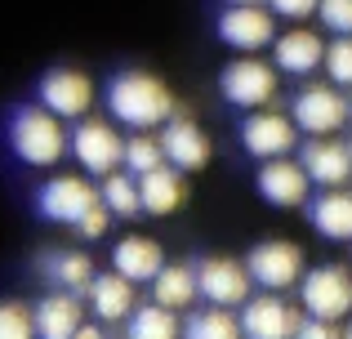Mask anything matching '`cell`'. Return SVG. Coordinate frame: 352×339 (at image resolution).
<instances>
[{"label":"cell","mask_w":352,"mask_h":339,"mask_svg":"<svg viewBox=\"0 0 352 339\" xmlns=\"http://www.w3.org/2000/svg\"><path fill=\"white\" fill-rule=\"evenodd\" d=\"M107 107H112V116L120 125H129V130H161L179 112L170 85L161 76H152V72H120L112 85H107Z\"/></svg>","instance_id":"6da1fadb"},{"label":"cell","mask_w":352,"mask_h":339,"mask_svg":"<svg viewBox=\"0 0 352 339\" xmlns=\"http://www.w3.org/2000/svg\"><path fill=\"white\" fill-rule=\"evenodd\" d=\"M9 148H14V157L23 166L50 170L72 152V134L63 130V116L50 112L45 103L41 107H18L14 125H9Z\"/></svg>","instance_id":"7a4b0ae2"},{"label":"cell","mask_w":352,"mask_h":339,"mask_svg":"<svg viewBox=\"0 0 352 339\" xmlns=\"http://www.w3.org/2000/svg\"><path fill=\"white\" fill-rule=\"evenodd\" d=\"M299 304L308 317H326V322H348L352 317V272L339 263H317L303 268L299 277Z\"/></svg>","instance_id":"3957f363"},{"label":"cell","mask_w":352,"mask_h":339,"mask_svg":"<svg viewBox=\"0 0 352 339\" xmlns=\"http://www.w3.org/2000/svg\"><path fill=\"white\" fill-rule=\"evenodd\" d=\"M276 94H281V67L276 63H263L258 54H241L223 67V98L232 107L254 112V107L276 103Z\"/></svg>","instance_id":"277c9868"},{"label":"cell","mask_w":352,"mask_h":339,"mask_svg":"<svg viewBox=\"0 0 352 339\" xmlns=\"http://www.w3.org/2000/svg\"><path fill=\"white\" fill-rule=\"evenodd\" d=\"M290 116L299 125V134H339L344 121L352 116V103L344 98V85H308L294 94Z\"/></svg>","instance_id":"5b68a950"},{"label":"cell","mask_w":352,"mask_h":339,"mask_svg":"<svg viewBox=\"0 0 352 339\" xmlns=\"http://www.w3.org/2000/svg\"><path fill=\"white\" fill-rule=\"evenodd\" d=\"M72 157H76V166L85 170V174L107 179L112 170L125 166V139H120V134H116L107 121L85 116V121L72 130Z\"/></svg>","instance_id":"8992f818"},{"label":"cell","mask_w":352,"mask_h":339,"mask_svg":"<svg viewBox=\"0 0 352 339\" xmlns=\"http://www.w3.org/2000/svg\"><path fill=\"white\" fill-rule=\"evenodd\" d=\"M241 143H245V152L258 157V161L290 157L294 143H299V125H294V116H285V112L254 107V112L241 121Z\"/></svg>","instance_id":"52a82bcc"},{"label":"cell","mask_w":352,"mask_h":339,"mask_svg":"<svg viewBox=\"0 0 352 339\" xmlns=\"http://www.w3.org/2000/svg\"><path fill=\"white\" fill-rule=\"evenodd\" d=\"M245 268H250V277H254V286H263V290H290V286H299V277H303V245H294V241H258L254 250L245 254Z\"/></svg>","instance_id":"ba28073f"},{"label":"cell","mask_w":352,"mask_h":339,"mask_svg":"<svg viewBox=\"0 0 352 339\" xmlns=\"http://www.w3.org/2000/svg\"><path fill=\"white\" fill-rule=\"evenodd\" d=\"M219 41L232 45L236 54H258L276 41V14L272 5H228L219 18Z\"/></svg>","instance_id":"9c48e42d"},{"label":"cell","mask_w":352,"mask_h":339,"mask_svg":"<svg viewBox=\"0 0 352 339\" xmlns=\"http://www.w3.org/2000/svg\"><path fill=\"white\" fill-rule=\"evenodd\" d=\"M98 201H103V192H98L89 179H76V174H58V179H50V183L41 188L36 206H41V215H45V219L76 228L80 219H85L89 210L98 206Z\"/></svg>","instance_id":"30bf717a"},{"label":"cell","mask_w":352,"mask_h":339,"mask_svg":"<svg viewBox=\"0 0 352 339\" xmlns=\"http://www.w3.org/2000/svg\"><path fill=\"white\" fill-rule=\"evenodd\" d=\"M197 286H201V299L206 304H223V308H241L250 299V277L245 263L228 259V254H210V259L197 263Z\"/></svg>","instance_id":"8fae6325"},{"label":"cell","mask_w":352,"mask_h":339,"mask_svg":"<svg viewBox=\"0 0 352 339\" xmlns=\"http://www.w3.org/2000/svg\"><path fill=\"white\" fill-rule=\"evenodd\" d=\"M161 143H165V161H170V166H179L183 174L206 170L210 157H214V143H210V134L201 130L192 116H179V112H174L170 121L161 125Z\"/></svg>","instance_id":"7c38bea8"},{"label":"cell","mask_w":352,"mask_h":339,"mask_svg":"<svg viewBox=\"0 0 352 339\" xmlns=\"http://www.w3.org/2000/svg\"><path fill=\"white\" fill-rule=\"evenodd\" d=\"M41 103L50 107V112H58L63 121L89 116V107H94V80L76 67H54V72H45V80H41Z\"/></svg>","instance_id":"4fadbf2b"},{"label":"cell","mask_w":352,"mask_h":339,"mask_svg":"<svg viewBox=\"0 0 352 339\" xmlns=\"http://www.w3.org/2000/svg\"><path fill=\"white\" fill-rule=\"evenodd\" d=\"M299 326V313L281 299V290H263V295H250L241 304V335L250 339H285Z\"/></svg>","instance_id":"5bb4252c"},{"label":"cell","mask_w":352,"mask_h":339,"mask_svg":"<svg viewBox=\"0 0 352 339\" xmlns=\"http://www.w3.org/2000/svg\"><path fill=\"white\" fill-rule=\"evenodd\" d=\"M254 183H258V197H263L267 206H276V210L303 206V201H308V188H312L303 161H294V157H272V161H263V170H258Z\"/></svg>","instance_id":"9a60e30c"},{"label":"cell","mask_w":352,"mask_h":339,"mask_svg":"<svg viewBox=\"0 0 352 339\" xmlns=\"http://www.w3.org/2000/svg\"><path fill=\"white\" fill-rule=\"evenodd\" d=\"M303 170L317 188H348L352 183V148L330 134H312V143H303Z\"/></svg>","instance_id":"2e32d148"},{"label":"cell","mask_w":352,"mask_h":339,"mask_svg":"<svg viewBox=\"0 0 352 339\" xmlns=\"http://www.w3.org/2000/svg\"><path fill=\"white\" fill-rule=\"evenodd\" d=\"M272 63L290 76H312L317 67H326V41L308 27H290L272 41Z\"/></svg>","instance_id":"e0dca14e"},{"label":"cell","mask_w":352,"mask_h":339,"mask_svg":"<svg viewBox=\"0 0 352 339\" xmlns=\"http://www.w3.org/2000/svg\"><path fill=\"white\" fill-rule=\"evenodd\" d=\"M138 192H143V215L152 219H165L188 201V183H183V170L179 166H156L147 174H138Z\"/></svg>","instance_id":"ac0fdd59"},{"label":"cell","mask_w":352,"mask_h":339,"mask_svg":"<svg viewBox=\"0 0 352 339\" xmlns=\"http://www.w3.org/2000/svg\"><path fill=\"white\" fill-rule=\"evenodd\" d=\"M112 268L120 277H129L134 286H152L156 272L165 268V250L152 237H120L116 250H112Z\"/></svg>","instance_id":"d6986e66"},{"label":"cell","mask_w":352,"mask_h":339,"mask_svg":"<svg viewBox=\"0 0 352 339\" xmlns=\"http://www.w3.org/2000/svg\"><path fill=\"white\" fill-rule=\"evenodd\" d=\"M89 308H94V317L98 322H129V313L138 308V299H134V281L129 277H120V272H103V277H94L89 281Z\"/></svg>","instance_id":"ffe728a7"},{"label":"cell","mask_w":352,"mask_h":339,"mask_svg":"<svg viewBox=\"0 0 352 339\" xmlns=\"http://www.w3.org/2000/svg\"><path fill=\"white\" fill-rule=\"evenodd\" d=\"M36 313V335L41 339H72L80 331V299L76 290H58V295H45L41 304L32 308Z\"/></svg>","instance_id":"44dd1931"},{"label":"cell","mask_w":352,"mask_h":339,"mask_svg":"<svg viewBox=\"0 0 352 339\" xmlns=\"http://www.w3.org/2000/svg\"><path fill=\"white\" fill-rule=\"evenodd\" d=\"M312 228L326 241H352V192L321 188V197L312 201Z\"/></svg>","instance_id":"7402d4cb"},{"label":"cell","mask_w":352,"mask_h":339,"mask_svg":"<svg viewBox=\"0 0 352 339\" xmlns=\"http://www.w3.org/2000/svg\"><path fill=\"white\" fill-rule=\"evenodd\" d=\"M152 295L161 299L165 308H174V313H188V308L201 299L197 268H188V263H165V268L156 272V281H152Z\"/></svg>","instance_id":"603a6c76"},{"label":"cell","mask_w":352,"mask_h":339,"mask_svg":"<svg viewBox=\"0 0 352 339\" xmlns=\"http://www.w3.org/2000/svg\"><path fill=\"white\" fill-rule=\"evenodd\" d=\"M125 331L134 335V339H174L183 326H179V313H174V308H165L161 299H152V304H143V308L129 313Z\"/></svg>","instance_id":"cb8c5ba5"},{"label":"cell","mask_w":352,"mask_h":339,"mask_svg":"<svg viewBox=\"0 0 352 339\" xmlns=\"http://www.w3.org/2000/svg\"><path fill=\"white\" fill-rule=\"evenodd\" d=\"M45 272L54 277V286L76 290V295H85L89 281H94V263H89V254H80V250H58V254H50V259H45Z\"/></svg>","instance_id":"d4e9b609"},{"label":"cell","mask_w":352,"mask_h":339,"mask_svg":"<svg viewBox=\"0 0 352 339\" xmlns=\"http://www.w3.org/2000/svg\"><path fill=\"white\" fill-rule=\"evenodd\" d=\"M183 331L192 339H236L241 335V317L232 308H223V304H210V308H201V313H192L188 322H183Z\"/></svg>","instance_id":"484cf974"},{"label":"cell","mask_w":352,"mask_h":339,"mask_svg":"<svg viewBox=\"0 0 352 339\" xmlns=\"http://www.w3.org/2000/svg\"><path fill=\"white\" fill-rule=\"evenodd\" d=\"M103 201L116 219H138L143 215V192H138V174H120L112 170L103 179Z\"/></svg>","instance_id":"4316f807"},{"label":"cell","mask_w":352,"mask_h":339,"mask_svg":"<svg viewBox=\"0 0 352 339\" xmlns=\"http://www.w3.org/2000/svg\"><path fill=\"white\" fill-rule=\"evenodd\" d=\"M156 166H165V143H161V134L138 130L134 139H125V170L129 174H147V170H156Z\"/></svg>","instance_id":"83f0119b"},{"label":"cell","mask_w":352,"mask_h":339,"mask_svg":"<svg viewBox=\"0 0 352 339\" xmlns=\"http://www.w3.org/2000/svg\"><path fill=\"white\" fill-rule=\"evenodd\" d=\"M27 335H36V313L27 304L0 299V339H27Z\"/></svg>","instance_id":"f1b7e54d"},{"label":"cell","mask_w":352,"mask_h":339,"mask_svg":"<svg viewBox=\"0 0 352 339\" xmlns=\"http://www.w3.org/2000/svg\"><path fill=\"white\" fill-rule=\"evenodd\" d=\"M326 76L335 85H352V36H335V45H326Z\"/></svg>","instance_id":"f546056e"},{"label":"cell","mask_w":352,"mask_h":339,"mask_svg":"<svg viewBox=\"0 0 352 339\" xmlns=\"http://www.w3.org/2000/svg\"><path fill=\"white\" fill-rule=\"evenodd\" d=\"M317 18L326 32L335 36H352V0H321L317 5Z\"/></svg>","instance_id":"4dcf8cb0"},{"label":"cell","mask_w":352,"mask_h":339,"mask_svg":"<svg viewBox=\"0 0 352 339\" xmlns=\"http://www.w3.org/2000/svg\"><path fill=\"white\" fill-rule=\"evenodd\" d=\"M112 219H116V215H112V210H107V201H98V206L89 210V215L80 219V223H76V232L85 237V241H98V237L107 232V223H112Z\"/></svg>","instance_id":"1f68e13d"},{"label":"cell","mask_w":352,"mask_h":339,"mask_svg":"<svg viewBox=\"0 0 352 339\" xmlns=\"http://www.w3.org/2000/svg\"><path fill=\"white\" fill-rule=\"evenodd\" d=\"M267 5H272V14H276V18L303 23V18H312V14H317V5H321V0H267Z\"/></svg>","instance_id":"d6a6232c"},{"label":"cell","mask_w":352,"mask_h":339,"mask_svg":"<svg viewBox=\"0 0 352 339\" xmlns=\"http://www.w3.org/2000/svg\"><path fill=\"white\" fill-rule=\"evenodd\" d=\"M294 335H303V339H335V335H339V326H335V322H326V317H308V322L299 317Z\"/></svg>","instance_id":"836d02e7"},{"label":"cell","mask_w":352,"mask_h":339,"mask_svg":"<svg viewBox=\"0 0 352 339\" xmlns=\"http://www.w3.org/2000/svg\"><path fill=\"white\" fill-rule=\"evenodd\" d=\"M228 5H263V0H228Z\"/></svg>","instance_id":"e575fe53"},{"label":"cell","mask_w":352,"mask_h":339,"mask_svg":"<svg viewBox=\"0 0 352 339\" xmlns=\"http://www.w3.org/2000/svg\"><path fill=\"white\" fill-rule=\"evenodd\" d=\"M348 335H352V317H348Z\"/></svg>","instance_id":"d590c367"},{"label":"cell","mask_w":352,"mask_h":339,"mask_svg":"<svg viewBox=\"0 0 352 339\" xmlns=\"http://www.w3.org/2000/svg\"><path fill=\"white\" fill-rule=\"evenodd\" d=\"M348 148H352V143H348Z\"/></svg>","instance_id":"8d00e7d4"},{"label":"cell","mask_w":352,"mask_h":339,"mask_svg":"<svg viewBox=\"0 0 352 339\" xmlns=\"http://www.w3.org/2000/svg\"><path fill=\"white\" fill-rule=\"evenodd\" d=\"M348 103H352V98H348Z\"/></svg>","instance_id":"74e56055"}]
</instances>
